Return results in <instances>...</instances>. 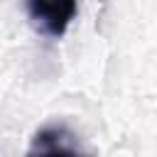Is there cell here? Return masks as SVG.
<instances>
[{
    "label": "cell",
    "instance_id": "6da1fadb",
    "mask_svg": "<svg viewBox=\"0 0 157 157\" xmlns=\"http://www.w3.org/2000/svg\"><path fill=\"white\" fill-rule=\"evenodd\" d=\"M25 7L32 27L54 39H59L76 17V0H25Z\"/></svg>",
    "mask_w": 157,
    "mask_h": 157
},
{
    "label": "cell",
    "instance_id": "7a4b0ae2",
    "mask_svg": "<svg viewBox=\"0 0 157 157\" xmlns=\"http://www.w3.org/2000/svg\"><path fill=\"white\" fill-rule=\"evenodd\" d=\"M27 157H91V155L78 150L76 137L64 125H47L32 137Z\"/></svg>",
    "mask_w": 157,
    "mask_h": 157
}]
</instances>
